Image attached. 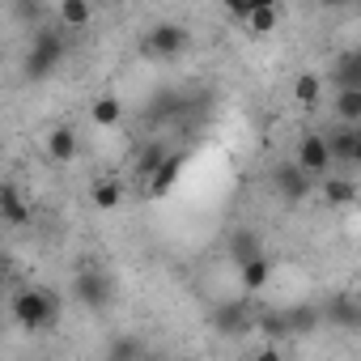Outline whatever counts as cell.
Returning a JSON list of instances; mask_svg holds the SVG:
<instances>
[{
	"label": "cell",
	"mask_w": 361,
	"mask_h": 361,
	"mask_svg": "<svg viewBox=\"0 0 361 361\" xmlns=\"http://www.w3.org/2000/svg\"><path fill=\"white\" fill-rule=\"evenodd\" d=\"M90 204L98 213H115L123 204V178H98V183H90Z\"/></svg>",
	"instance_id": "9a60e30c"
},
{
	"label": "cell",
	"mask_w": 361,
	"mask_h": 361,
	"mask_svg": "<svg viewBox=\"0 0 361 361\" xmlns=\"http://www.w3.org/2000/svg\"><path fill=\"white\" fill-rule=\"evenodd\" d=\"M331 85L344 90V85H361V56L357 51H340L336 68H331Z\"/></svg>",
	"instance_id": "ffe728a7"
},
{
	"label": "cell",
	"mask_w": 361,
	"mask_h": 361,
	"mask_svg": "<svg viewBox=\"0 0 361 361\" xmlns=\"http://www.w3.org/2000/svg\"><path fill=\"white\" fill-rule=\"evenodd\" d=\"M323 319H327V323H336V327H353V323L361 319V310H357V302H353V298H336V302L323 310Z\"/></svg>",
	"instance_id": "603a6c76"
},
{
	"label": "cell",
	"mask_w": 361,
	"mask_h": 361,
	"mask_svg": "<svg viewBox=\"0 0 361 361\" xmlns=\"http://www.w3.org/2000/svg\"><path fill=\"white\" fill-rule=\"evenodd\" d=\"M323 140H327V153H331V170L353 174L357 161H361V132H357V123H336V128L323 132Z\"/></svg>",
	"instance_id": "3957f363"
},
{
	"label": "cell",
	"mask_w": 361,
	"mask_h": 361,
	"mask_svg": "<svg viewBox=\"0 0 361 361\" xmlns=\"http://www.w3.org/2000/svg\"><path fill=\"white\" fill-rule=\"evenodd\" d=\"M264 251V238H259V230H251V226H238V230H230V238H226V259L238 268L243 259H251V255H259Z\"/></svg>",
	"instance_id": "7c38bea8"
},
{
	"label": "cell",
	"mask_w": 361,
	"mask_h": 361,
	"mask_svg": "<svg viewBox=\"0 0 361 361\" xmlns=\"http://www.w3.org/2000/svg\"><path fill=\"white\" fill-rule=\"evenodd\" d=\"M319 5H323V9H353L357 0H319Z\"/></svg>",
	"instance_id": "484cf974"
},
{
	"label": "cell",
	"mask_w": 361,
	"mask_h": 361,
	"mask_svg": "<svg viewBox=\"0 0 361 361\" xmlns=\"http://www.w3.org/2000/svg\"><path fill=\"white\" fill-rule=\"evenodd\" d=\"M293 161H298L310 178H323V174L331 170V153H327L323 132H302V140H298V149H293Z\"/></svg>",
	"instance_id": "8992f818"
},
{
	"label": "cell",
	"mask_w": 361,
	"mask_h": 361,
	"mask_svg": "<svg viewBox=\"0 0 361 361\" xmlns=\"http://www.w3.org/2000/svg\"><path fill=\"white\" fill-rule=\"evenodd\" d=\"M323 90H327V81L319 73H298L293 77V102L298 106H319L323 102Z\"/></svg>",
	"instance_id": "d6986e66"
},
{
	"label": "cell",
	"mask_w": 361,
	"mask_h": 361,
	"mask_svg": "<svg viewBox=\"0 0 361 361\" xmlns=\"http://www.w3.org/2000/svg\"><path fill=\"white\" fill-rule=\"evenodd\" d=\"M331 111H336V123H361V85H344V90H336Z\"/></svg>",
	"instance_id": "e0dca14e"
},
{
	"label": "cell",
	"mask_w": 361,
	"mask_h": 361,
	"mask_svg": "<svg viewBox=\"0 0 361 361\" xmlns=\"http://www.w3.org/2000/svg\"><path fill=\"white\" fill-rule=\"evenodd\" d=\"M217 323H221V331H230V336H238V331L255 327V319L247 314V306H243V302H230V306H221V310H217Z\"/></svg>",
	"instance_id": "7402d4cb"
},
{
	"label": "cell",
	"mask_w": 361,
	"mask_h": 361,
	"mask_svg": "<svg viewBox=\"0 0 361 361\" xmlns=\"http://www.w3.org/2000/svg\"><path fill=\"white\" fill-rule=\"evenodd\" d=\"M0 226H30V204L18 183H0Z\"/></svg>",
	"instance_id": "30bf717a"
},
{
	"label": "cell",
	"mask_w": 361,
	"mask_h": 361,
	"mask_svg": "<svg viewBox=\"0 0 361 361\" xmlns=\"http://www.w3.org/2000/svg\"><path fill=\"white\" fill-rule=\"evenodd\" d=\"M319 183H323L319 192H323V200H327L331 209H348V204H357V178H353V174H344V170H327Z\"/></svg>",
	"instance_id": "ba28073f"
},
{
	"label": "cell",
	"mask_w": 361,
	"mask_h": 361,
	"mask_svg": "<svg viewBox=\"0 0 361 361\" xmlns=\"http://www.w3.org/2000/svg\"><path fill=\"white\" fill-rule=\"evenodd\" d=\"M178 174H183V157H178V153H166V157L157 161V170L145 174L149 196H170V188L178 183Z\"/></svg>",
	"instance_id": "8fae6325"
},
{
	"label": "cell",
	"mask_w": 361,
	"mask_h": 361,
	"mask_svg": "<svg viewBox=\"0 0 361 361\" xmlns=\"http://www.w3.org/2000/svg\"><path fill=\"white\" fill-rule=\"evenodd\" d=\"M111 357H136V353H145L136 340H111V348H106Z\"/></svg>",
	"instance_id": "d4e9b609"
},
{
	"label": "cell",
	"mask_w": 361,
	"mask_h": 361,
	"mask_svg": "<svg viewBox=\"0 0 361 361\" xmlns=\"http://www.w3.org/2000/svg\"><path fill=\"white\" fill-rule=\"evenodd\" d=\"M281 319H285V331L306 336V331H314V327L323 323V310H319V306H293V310H285Z\"/></svg>",
	"instance_id": "44dd1931"
},
{
	"label": "cell",
	"mask_w": 361,
	"mask_h": 361,
	"mask_svg": "<svg viewBox=\"0 0 361 361\" xmlns=\"http://www.w3.org/2000/svg\"><path fill=\"white\" fill-rule=\"evenodd\" d=\"M188 47H192V30L178 26V22H157L149 30V39H145V51L153 60H178Z\"/></svg>",
	"instance_id": "277c9868"
},
{
	"label": "cell",
	"mask_w": 361,
	"mask_h": 361,
	"mask_svg": "<svg viewBox=\"0 0 361 361\" xmlns=\"http://www.w3.org/2000/svg\"><path fill=\"white\" fill-rule=\"evenodd\" d=\"M243 22H247V30H251L255 39H268V35H276V26H281V5H255Z\"/></svg>",
	"instance_id": "ac0fdd59"
},
{
	"label": "cell",
	"mask_w": 361,
	"mask_h": 361,
	"mask_svg": "<svg viewBox=\"0 0 361 361\" xmlns=\"http://www.w3.org/2000/svg\"><path fill=\"white\" fill-rule=\"evenodd\" d=\"M90 18H94L90 0H60V5H56V26L60 30H85Z\"/></svg>",
	"instance_id": "5bb4252c"
},
{
	"label": "cell",
	"mask_w": 361,
	"mask_h": 361,
	"mask_svg": "<svg viewBox=\"0 0 361 361\" xmlns=\"http://www.w3.org/2000/svg\"><path fill=\"white\" fill-rule=\"evenodd\" d=\"M0 272H5V255H0Z\"/></svg>",
	"instance_id": "83f0119b"
},
{
	"label": "cell",
	"mask_w": 361,
	"mask_h": 361,
	"mask_svg": "<svg viewBox=\"0 0 361 361\" xmlns=\"http://www.w3.org/2000/svg\"><path fill=\"white\" fill-rule=\"evenodd\" d=\"M166 157V145H145V153H140V174H149V170H157V161Z\"/></svg>",
	"instance_id": "cb8c5ba5"
},
{
	"label": "cell",
	"mask_w": 361,
	"mask_h": 361,
	"mask_svg": "<svg viewBox=\"0 0 361 361\" xmlns=\"http://www.w3.org/2000/svg\"><path fill=\"white\" fill-rule=\"evenodd\" d=\"M90 123H98V128H119V123H123V98L111 94V90H102V94L90 102Z\"/></svg>",
	"instance_id": "4fadbf2b"
},
{
	"label": "cell",
	"mask_w": 361,
	"mask_h": 361,
	"mask_svg": "<svg viewBox=\"0 0 361 361\" xmlns=\"http://www.w3.org/2000/svg\"><path fill=\"white\" fill-rule=\"evenodd\" d=\"M111 293H115V285H111V276L102 268L90 264V268L77 272V298H81V306L102 310V306H111Z\"/></svg>",
	"instance_id": "52a82bcc"
},
{
	"label": "cell",
	"mask_w": 361,
	"mask_h": 361,
	"mask_svg": "<svg viewBox=\"0 0 361 361\" xmlns=\"http://www.w3.org/2000/svg\"><path fill=\"white\" fill-rule=\"evenodd\" d=\"M60 60H64V30L60 26H43L35 35V43H30L26 60H22V77L26 81H47L60 68Z\"/></svg>",
	"instance_id": "6da1fadb"
},
{
	"label": "cell",
	"mask_w": 361,
	"mask_h": 361,
	"mask_svg": "<svg viewBox=\"0 0 361 361\" xmlns=\"http://www.w3.org/2000/svg\"><path fill=\"white\" fill-rule=\"evenodd\" d=\"M47 157L60 161V166H68V161L77 157V132H73L68 123H56V128L47 132Z\"/></svg>",
	"instance_id": "2e32d148"
},
{
	"label": "cell",
	"mask_w": 361,
	"mask_h": 361,
	"mask_svg": "<svg viewBox=\"0 0 361 361\" xmlns=\"http://www.w3.org/2000/svg\"><path fill=\"white\" fill-rule=\"evenodd\" d=\"M251 5H281V0H251Z\"/></svg>",
	"instance_id": "4316f807"
},
{
	"label": "cell",
	"mask_w": 361,
	"mask_h": 361,
	"mask_svg": "<svg viewBox=\"0 0 361 361\" xmlns=\"http://www.w3.org/2000/svg\"><path fill=\"white\" fill-rule=\"evenodd\" d=\"M272 188L281 192V200H289V204H302L310 192H314V178L289 157V161H281L276 170H272Z\"/></svg>",
	"instance_id": "5b68a950"
},
{
	"label": "cell",
	"mask_w": 361,
	"mask_h": 361,
	"mask_svg": "<svg viewBox=\"0 0 361 361\" xmlns=\"http://www.w3.org/2000/svg\"><path fill=\"white\" fill-rule=\"evenodd\" d=\"M9 310H13L18 327H26V331H43V327H51L60 319V302L47 289H18Z\"/></svg>",
	"instance_id": "7a4b0ae2"
},
{
	"label": "cell",
	"mask_w": 361,
	"mask_h": 361,
	"mask_svg": "<svg viewBox=\"0 0 361 361\" xmlns=\"http://www.w3.org/2000/svg\"><path fill=\"white\" fill-rule=\"evenodd\" d=\"M268 281H272V259H268V251H259V255H251V259L238 264V289H243L247 298H251V293H264Z\"/></svg>",
	"instance_id": "9c48e42d"
}]
</instances>
